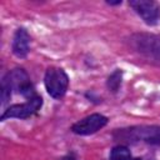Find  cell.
Masks as SVG:
<instances>
[{"label":"cell","instance_id":"6da1fadb","mask_svg":"<svg viewBox=\"0 0 160 160\" xmlns=\"http://www.w3.org/2000/svg\"><path fill=\"white\" fill-rule=\"evenodd\" d=\"M112 138L115 141H120V144L141 141L150 145H160V125H135L116 129L112 132Z\"/></svg>","mask_w":160,"mask_h":160},{"label":"cell","instance_id":"7a4b0ae2","mask_svg":"<svg viewBox=\"0 0 160 160\" xmlns=\"http://www.w3.org/2000/svg\"><path fill=\"white\" fill-rule=\"evenodd\" d=\"M130 48L151 64L160 65V35L135 32L129 38Z\"/></svg>","mask_w":160,"mask_h":160},{"label":"cell","instance_id":"3957f363","mask_svg":"<svg viewBox=\"0 0 160 160\" xmlns=\"http://www.w3.org/2000/svg\"><path fill=\"white\" fill-rule=\"evenodd\" d=\"M44 85L48 94L54 99H61L69 88V76L61 68L50 66L44 75Z\"/></svg>","mask_w":160,"mask_h":160},{"label":"cell","instance_id":"277c9868","mask_svg":"<svg viewBox=\"0 0 160 160\" xmlns=\"http://www.w3.org/2000/svg\"><path fill=\"white\" fill-rule=\"evenodd\" d=\"M5 75H6L8 80L10 81L12 90H16V92H19L26 100L32 99L36 95H39L35 90L34 84L30 80L29 74L26 72V70L24 68H15V69L8 71Z\"/></svg>","mask_w":160,"mask_h":160},{"label":"cell","instance_id":"5b68a950","mask_svg":"<svg viewBox=\"0 0 160 160\" xmlns=\"http://www.w3.org/2000/svg\"><path fill=\"white\" fill-rule=\"evenodd\" d=\"M42 106V98L36 95L32 99L26 100L22 104H14L6 108L1 114V121L8 119H28L36 114Z\"/></svg>","mask_w":160,"mask_h":160},{"label":"cell","instance_id":"8992f818","mask_svg":"<svg viewBox=\"0 0 160 160\" xmlns=\"http://www.w3.org/2000/svg\"><path fill=\"white\" fill-rule=\"evenodd\" d=\"M129 6L149 26H154L160 21V4L158 1H154V0H130Z\"/></svg>","mask_w":160,"mask_h":160},{"label":"cell","instance_id":"52a82bcc","mask_svg":"<svg viewBox=\"0 0 160 160\" xmlns=\"http://www.w3.org/2000/svg\"><path fill=\"white\" fill-rule=\"evenodd\" d=\"M108 122H109V119L105 115L95 112V114H90V115L82 118L81 120L76 121L75 124H72L71 131L76 135L86 136V135H91V134L98 132L104 126H106Z\"/></svg>","mask_w":160,"mask_h":160},{"label":"cell","instance_id":"ba28073f","mask_svg":"<svg viewBox=\"0 0 160 160\" xmlns=\"http://www.w3.org/2000/svg\"><path fill=\"white\" fill-rule=\"evenodd\" d=\"M30 40L31 39H30V35L26 31V29H24V28L16 29L14 32V36H12V41H11L12 54L19 59L26 58L30 51Z\"/></svg>","mask_w":160,"mask_h":160},{"label":"cell","instance_id":"9c48e42d","mask_svg":"<svg viewBox=\"0 0 160 160\" xmlns=\"http://www.w3.org/2000/svg\"><path fill=\"white\" fill-rule=\"evenodd\" d=\"M121 82H122V70L121 69H115L106 80V88L109 89V91H111L112 94H116L120 88H121Z\"/></svg>","mask_w":160,"mask_h":160},{"label":"cell","instance_id":"30bf717a","mask_svg":"<svg viewBox=\"0 0 160 160\" xmlns=\"http://www.w3.org/2000/svg\"><path fill=\"white\" fill-rule=\"evenodd\" d=\"M109 159L110 160H131L132 156H131V151L126 145L119 144L111 149Z\"/></svg>","mask_w":160,"mask_h":160},{"label":"cell","instance_id":"8fae6325","mask_svg":"<svg viewBox=\"0 0 160 160\" xmlns=\"http://www.w3.org/2000/svg\"><path fill=\"white\" fill-rule=\"evenodd\" d=\"M12 86L10 85V81L8 80L6 75L2 76L1 79V91H0V98H1V106L5 108V105L9 102L12 95Z\"/></svg>","mask_w":160,"mask_h":160},{"label":"cell","instance_id":"7c38bea8","mask_svg":"<svg viewBox=\"0 0 160 160\" xmlns=\"http://www.w3.org/2000/svg\"><path fill=\"white\" fill-rule=\"evenodd\" d=\"M108 5H121L122 1L121 0H118V1H106Z\"/></svg>","mask_w":160,"mask_h":160},{"label":"cell","instance_id":"4fadbf2b","mask_svg":"<svg viewBox=\"0 0 160 160\" xmlns=\"http://www.w3.org/2000/svg\"><path fill=\"white\" fill-rule=\"evenodd\" d=\"M61 160H76V158H75L72 154H69V155H66L65 158H62Z\"/></svg>","mask_w":160,"mask_h":160},{"label":"cell","instance_id":"5bb4252c","mask_svg":"<svg viewBox=\"0 0 160 160\" xmlns=\"http://www.w3.org/2000/svg\"><path fill=\"white\" fill-rule=\"evenodd\" d=\"M131 160H142V159H140V158H135V159H131Z\"/></svg>","mask_w":160,"mask_h":160}]
</instances>
